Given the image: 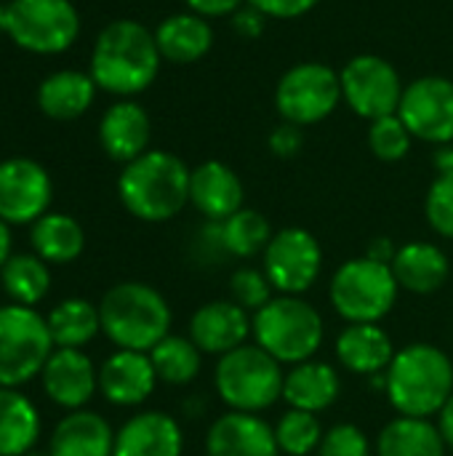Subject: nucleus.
<instances>
[{"label":"nucleus","instance_id":"f257e3e1","mask_svg":"<svg viewBox=\"0 0 453 456\" xmlns=\"http://www.w3.org/2000/svg\"><path fill=\"white\" fill-rule=\"evenodd\" d=\"M160 64L155 32L136 19H115L99 32L88 72L99 91L131 99L155 83Z\"/></svg>","mask_w":453,"mask_h":456},{"label":"nucleus","instance_id":"f03ea898","mask_svg":"<svg viewBox=\"0 0 453 456\" xmlns=\"http://www.w3.org/2000/svg\"><path fill=\"white\" fill-rule=\"evenodd\" d=\"M192 168L174 152L147 150L125 163L117 176V198L123 208L142 222H168L190 203Z\"/></svg>","mask_w":453,"mask_h":456},{"label":"nucleus","instance_id":"7ed1b4c3","mask_svg":"<svg viewBox=\"0 0 453 456\" xmlns=\"http://www.w3.org/2000/svg\"><path fill=\"white\" fill-rule=\"evenodd\" d=\"M384 393L400 417L430 419L453 395L451 358L427 342L406 345L387 369Z\"/></svg>","mask_w":453,"mask_h":456},{"label":"nucleus","instance_id":"20e7f679","mask_svg":"<svg viewBox=\"0 0 453 456\" xmlns=\"http://www.w3.org/2000/svg\"><path fill=\"white\" fill-rule=\"evenodd\" d=\"M101 334L117 350L150 353L171 334V307L166 297L142 281L112 286L99 302Z\"/></svg>","mask_w":453,"mask_h":456},{"label":"nucleus","instance_id":"39448f33","mask_svg":"<svg viewBox=\"0 0 453 456\" xmlns=\"http://www.w3.org/2000/svg\"><path fill=\"white\" fill-rule=\"evenodd\" d=\"M323 318L302 297H272L259 313H254V339L278 363L312 361L323 345Z\"/></svg>","mask_w":453,"mask_h":456},{"label":"nucleus","instance_id":"423d86ee","mask_svg":"<svg viewBox=\"0 0 453 456\" xmlns=\"http://www.w3.org/2000/svg\"><path fill=\"white\" fill-rule=\"evenodd\" d=\"M283 363L259 345H243L219 358L214 385L230 411L262 414L283 398Z\"/></svg>","mask_w":453,"mask_h":456},{"label":"nucleus","instance_id":"0eeeda50","mask_svg":"<svg viewBox=\"0 0 453 456\" xmlns=\"http://www.w3.org/2000/svg\"><path fill=\"white\" fill-rule=\"evenodd\" d=\"M400 286L390 265L374 262L366 254L344 262L328 286L331 307L347 323H379L398 302Z\"/></svg>","mask_w":453,"mask_h":456},{"label":"nucleus","instance_id":"6e6552de","mask_svg":"<svg viewBox=\"0 0 453 456\" xmlns=\"http://www.w3.org/2000/svg\"><path fill=\"white\" fill-rule=\"evenodd\" d=\"M0 29L24 51L53 56L77 40L80 13L72 0H11L0 5Z\"/></svg>","mask_w":453,"mask_h":456},{"label":"nucleus","instance_id":"1a4fd4ad","mask_svg":"<svg viewBox=\"0 0 453 456\" xmlns=\"http://www.w3.org/2000/svg\"><path fill=\"white\" fill-rule=\"evenodd\" d=\"M53 339L35 307L0 305V387H21L40 377Z\"/></svg>","mask_w":453,"mask_h":456},{"label":"nucleus","instance_id":"9d476101","mask_svg":"<svg viewBox=\"0 0 453 456\" xmlns=\"http://www.w3.org/2000/svg\"><path fill=\"white\" fill-rule=\"evenodd\" d=\"M342 104L339 69L323 61H299L288 67L275 88V110L299 128L315 126Z\"/></svg>","mask_w":453,"mask_h":456},{"label":"nucleus","instance_id":"9b49d317","mask_svg":"<svg viewBox=\"0 0 453 456\" xmlns=\"http://www.w3.org/2000/svg\"><path fill=\"white\" fill-rule=\"evenodd\" d=\"M342 102L363 120L395 115L403 99V80L392 61L379 53H358L342 69Z\"/></svg>","mask_w":453,"mask_h":456},{"label":"nucleus","instance_id":"f8f14e48","mask_svg":"<svg viewBox=\"0 0 453 456\" xmlns=\"http://www.w3.org/2000/svg\"><path fill=\"white\" fill-rule=\"evenodd\" d=\"M262 270L272 289L286 297H302L315 286L323 270V248L304 227H283L262 254Z\"/></svg>","mask_w":453,"mask_h":456},{"label":"nucleus","instance_id":"ddd939ff","mask_svg":"<svg viewBox=\"0 0 453 456\" xmlns=\"http://www.w3.org/2000/svg\"><path fill=\"white\" fill-rule=\"evenodd\" d=\"M398 115L414 139L438 147L453 144V80L441 75L417 77L406 86Z\"/></svg>","mask_w":453,"mask_h":456},{"label":"nucleus","instance_id":"4468645a","mask_svg":"<svg viewBox=\"0 0 453 456\" xmlns=\"http://www.w3.org/2000/svg\"><path fill=\"white\" fill-rule=\"evenodd\" d=\"M53 182L32 158L0 160V219L11 227L35 224L48 214Z\"/></svg>","mask_w":453,"mask_h":456},{"label":"nucleus","instance_id":"2eb2a0df","mask_svg":"<svg viewBox=\"0 0 453 456\" xmlns=\"http://www.w3.org/2000/svg\"><path fill=\"white\" fill-rule=\"evenodd\" d=\"M40 385L51 403L67 411H77L85 409V403L96 395L99 369L83 350L56 347L40 371Z\"/></svg>","mask_w":453,"mask_h":456},{"label":"nucleus","instance_id":"dca6fc26","mask_svg":"<svg viewBox=\"0 0 453 456\" xmlns=\"http://www.w3.org/2000/svg\"><path fill=\"white\" fill-rule=\"evenodd\" d=\"M254 334V318L232 299L206 302L190 318V339L203 355H227Z\"/></svg>","mask_w":453,"mask_h":456},{"label":"nucleus","instance_id":"f3484780","mask_svg":"<svg viewBox=\"0 0 453 456\" xmlns=\"http://www.w3.org/2000/svg\"><path fill=\"white\" fill-rule=\"evenodd\" d=\"M158 382L150 353L117 350L99 369V393L107 403L120 409L142 406L155 393Z\"/></svg>","mask_w":453,"mask_h":456},{"label":"nucleus","instance_id":"a211bd4d","mask_svg":"<svg viewBox=\"0 0 453 456\" xmlns=\"http://www.w3.org/2000/svg\"><path fill=\"white\" fill-rule=\"evenodd\" d=\"M152 139V120L150 112L133 102L120 99L109 104L99 120V144L115 163H131L150 150Z\"/></svg>","mask_w":453,"mask_h":456},{"label":"nucleus","instance_id":"6ab92c4d","mask_svg":"<svg viewBox=\"0 0 453 456\" xmlns=\"http://www.w3.org/2000/svg\"><path fill=\"white\" fill-rule=\"evenodd\" d=\"M206 456H280L275 428L259 414L227 411L206 436Z\"/></svg>","mask_w":453,"mask_h":456},{"label":"nucleus","instance_id":"aec40b11","mask_svg":"<svg viewBox=\"0 0 453 456\" xmlns=\"http://www.w3.org/2000/svg\"><path fill=\"white\" fill-rule=\"evenodd\" d=\"M243 182L222 160H206L192 168L190 176V203L206 222H224L243 208Z\"/></svg>","mask_w":453,"mask_h":456},{"label":"nucleus","instance_id":"412c9836","mask_svg":"<svg viewBox=\"0 0 453 456\" xmlns=\"http://www.w3.org/2000/svg\"><path fill=\"white\" fill-rule=\"evenodd\" d=\"M184 433L166 411L133 414L115 433L112 456H182Z\"/></svg>","mask_w":453,"mask_h":456},{"label":"nucleus","instance_id":"4be33fe9","mask_svg":"<svg viewBox=\"0 0 453 456\" xmlns=\"http://www.w3.org/2000/svg\"><path fill=\"white\" fill-rule=\"evenodd\" d=\"M395 345L379 323H347L336 337L339 363L358 377L384 374L395 358Z\"/></svg>","mask_w":453,"mask_h":456},{"label":"nucleus","instance_id":"5701e85b","mask_svg":"<svg viewBox=\"0 0 453 456\" xmlns=\"http://www.w3.org/2000/svg\"><path fill=\"white\" fill-rule=\"evenodd\" d=\"M45 452L51 456H112L115 430L101 414L77 409L56 422Z\"/></svg>","mask_w":453,"mask_h":456},{"label":"nucleus","instance_id":"b1692460","mask_svg":"<svg viewBox=\"0 0 453 456\" xmlns=\"http://www.w3.org/2000/svg\"><path fill=\"white\" fill-rule=\"evenodd\" d=\"M152 32L163 61L171 64H195L214 48L211 21L192 11L166 16Z\"/></svg>","mask_w":453,"mask_h":456},{"label":"nucleus","instance_id":"393cba45","mask_svg":"<svg viewBox=\"0 0 453 456\" xmlns=\"http://www.w3.org/2000/svg\"><path fill=\"white\" fill-rule=\"evenodd\" d=\"M342 393L339 371L323 361H304L286 371L283 379V401L288 409L320 414L336 403Z\"/></svg>","mask_w":453,"mask_h":456},{"label":"nucleus","instance_id":"a878e982","mask_svg":"<svg viewBox=\"0 0 453 456\" xmlns=\"http://www.w3.org/2000/svg\"><path fill=\"white\" fill-rule=\"evenodd\" d=\"M392 273L400 289L425 297L446 286L451 275V262L441 246L427 243V240H411L398 248L392 259Z\"/></svg>","mask_w":453,"mask_h":456},{"label":"nucleus","instance_id":"bb28decb","mask_svg":"<svg viewBox=\"0 0 453 456\" xmlns=\"http://www.w3.org/2000/svg\"><path fill=\"white\" fill-rule=\"evenodd\" d=\"M96 91L91 72L59 69L37 86V107L51 120H77L91 110Z\"/></svg>","mask_w":453,"mask_h":456},{"label":"nucleus","instance_id":"cd10ccee","mask_svg":"<svg viewBox=\"0 0 453 456\" xmlns=\"http://www.w3.org/2000/svg\"><path fill=\"white\" fill-rule=\"evenodd\" d=\"M29 243L32 254H37L45 265H69L83 254L85 232L75 216L48 211L29 224Z\"/></svg>","mask_w":453,"mask_h":456},{"label":"nucleus","instance_id":"c85d7f7f","mask_svg":"<svg viewBox=\"0 0 453 456\" xmlns=\"http://www.w3.org/2000/svg\"><path fill=\"white\" fill-rule=\"evenodd\" d=\"M40 411L19 393V387H0V456H24L37 446Z\"/></svg>","mask_w":453,"mask_h":456},{"label":"nucleus","instance_id":"c756f323","mask_svg":"<svg viewBox=\"0 0 453 456\" xmlns=\"http://www.w3.org/2000/svg\"><path fill=\"white\" fill-rule=\"evenodd\" d=\"M446 449L438 425L422 417H395L376 438V456H446Z\"/></svg>","mask_w":453,"mask_h":456},{"label":"nucleus","instance_id":"7c9ffc66","mask_svg":"<svg viewBox=\"0 0 453 456\" xmlns=\"http://www.w3.org/2000/svg\"><path fill=\"white\" fill-rule=\"evenodd\" d=\"M45 323H48L53 347H67V350H83L101 331L99 305L80 299V297L61 299L45 315Z\"/></svg>","mask_w":453,"mask_h":456},{"label":"nucleus","instance_id":"2f4dec72","mask_svg":"<svg viewBox=\"0 0 453 456\" xmlns=\"http://www.w3.org/2000/svg\"><path fill=\"white\" fill-rule=\"evenodd\" d=\"M0 286L13 305L35 307L51 291V270L37 254H11L0 267Z\"/></svg>","mask_w":453,"mask_h":456},{"label":"nucleus","instance_id":"473e14b6","mask_svg":"<svg viewBox=\"0 0 453 456\" xmlns=\"http://www.w3.org/2000/svg\"><path fill=\"white\" fill-rule=\"evenodd\" d=\"M150 361L155 366V374L160 382L184 387L198 379L200 366H203V353L190 337L168 334L163 342H158L150 350Z\"/></svg>","mask_w":453,"mask_h":456},{"label":"nucleus","instance_id":"72a5a7b5","mask_svg":"<svg viewBox=\"0 0 453 456\" xmlns=\"http://www.w3.org/2000/svg\"><path fill=\"white\" fill-rule=\"evenodd\" d=\"M219 227H222V243L227 256H238V259H254L264 254V248L275 235L267 216L246 206L235 211L230 219L219 222Z\"/></svg>","mask_w":453,"mask_h":456},{"label":"nucleus","instance_id":"f704fd0d","mask_svg":"<svg viewBox=\"0 0 453 456\" xmlns=\"http://www.w3.org/2000/svg\"><path fill=\"white\" fill-rule=\"evenodd\" d=\"M323 425L318 414L288 409L278 422H275V441L280 454L286 456H310L320 449L323 441Z\"/></svg>","mask_w":453,"mask_h":456},{"label":"nucleus","instance_id":"c9c22d12","mask_svg":"<svg viewBox=\"0 0 453 456\" xmlns=\"http://www.w3.org/2000/svg\"><path fill=\"white\" fill-rule=\"evenodd\" d=\"M414 136L400 120V115H384L368 123V147L384 163H398L411 152Z\"/></svg>","mask_w":453,"mask_h":456},{"label":"nucleus","instance_id":"e433bc0d","mask_svg":"<svg viewBox=\"0 0 453 456\" xmlns=\"http://www.w3.org/2000/svg\"><path fill=\"white\" fill-rule=\"evenodd\" d=\"M272 283L267 281L264 270L240 267L230 278V299L248 313H259L272 299Z\"/></svg>","mask_w":453,"mask_h":456},{"label":"nucleus","instance_id":"4c0bfd02","mask_svg":"<svg viewBox=\"0 0 453 456\" xmlns=\"http://www.w3.org/2000/svg\"><path fill=\"white\" fill-rule=\"evenodd\" d=\"M425 214H427L430 227L441 238L453 240V171L435 176V182L427 190Z\"/></svg>","mask_w":453,"mask_h":456},{"label":"nucleus","instance_id":"58836bf2","mask_svg":"<svg viewBox=\"0 0 453 456\" xmlns=\"http://www.w3.org/2000/svg\"><path fill=\"white\" fill-rule=\"evenodd\" d=\"M318 456H371V444L358 425L339 422L326 430Z\"/></svg>","mask_w":453,"mask_h":456},{"label":"nucleus","instance_id":"ea45409f","mask_svg":"<svg viewBox=\"0 0 453 456\" xmlns=\"http://www.w3.org/2000/svg\"><path fill=\"white\" fill-rule=\"evenodd\" d=\"M267 147L275 158H296L304 147V128L294 126V123H280L270 131V139H267Z\"/></svg>","mask_w":453,"mask_h":456},{"label":"nucleus","instance_id":"a19ab883","mask_svg":"<svg viewBox=\"0 0 453 456\" xmlns=\"http://www.w3.org/2000/svg\"><path fill=\"white\" fill-rule=\"evenodd\" d=\"M318 3L320 0H248V5L259 8L267 19H299Z\"/></svg>","mask_w":453,"mask_h":456},{"label":"nucleus","instance_id":"79ce46f5","mask_svg":"<svg viewBox=\"0 0 453 456\" xmlns=\"http://www.w3.org/2000/svg\"><path fill=\"white\" fill-rule=\"evenodd\" d=\"M230 24H232V29H235L243 40H254V37H259V35L264 32L267 16H264L259 8H254V5L246 3L238 13L230 16Z\"/></svg>","mask_w":453,"mask_h":456},{"label":"nucleus","instance_id":"37998d69","mask_svg":"<svg viewBox=\"0 0 453 456\" xmlns=\"http://www.w3.org/2000/svg\"><path fill=\"white\" fill-rule=\"evenodd\" d=\"M187 11L203 16V19H230L232 13H238L248 0H184Z\"/></svg>","mask_w":453,"mask_h":456},{"label":"nucleus","instance_id":"c03bdc74","mask_svg":"<svg viewBox=\"0 0 453 456\" xmlns=\"http://www.w3.org/2000/svg\"><path fill=\"white\" fill-rule=\"evenodd\" d=\"M398 248L390 238H374L366 248V256L374 259V262H382V265H390L392 267V259H395Z\"/></svg>","mask_w":453,"mask_h":456},{"label":"nucleus","instance_id":"a18cd8bd","mask_svg":"<svg viewBox=\"0 0 453 456\" xmlns=\"http://www.w3.org/2000/svg\"><path fill=\"white\" fill-rule=\"evenodd\" d=\"M438 430H441L446 446L453 449V395L446 401V406L438 411Z\"/></svg>","mask_w":453,"mask_h":456},{"label":"nucleus","instance_id":"49530a36","mask_svg":"<svg viewBox=\"0 0 453 456\" xmlns=\"http://www.w3.org/2000/svg\"><path fill=\"white\" fill-rule=\"evenodd\" d=\"M435 168L438 174H446V171H453V144H443L435 150Z\"/></svg>","mask_w":453,"mask_h":456},{"label":"nucleus","instance_id":"de8ad7c7","mask_svg":"<svg viewBox=\"0 0 453 456\" xmlns=\"http://www.w3.org/2000/svg\"><path fill=\"white\" fill-rule=\"evenodd\" d=\"M11 224H5L3 219H0V267L8 262V256H11Z\"/></svg>","mask_w":453,"mask_h":456},{"label":"nucleus","instance_id":"09e8293b","mask_svg":"<svg viewBox=\"0 0 453 456\" xmlns=\"http://www.w3.org/2000/svg\"><path fill=\"white\" fill-rule=\"evenodd\" d=\"M24 456H51L48 452H40V449H32L29 454H24Z\"/></svg>","mask_w":453,"mask_h":456},{"label":"nucleus","instance_id":"8fccbe9b","mask_svg":"<svg viewBox=\"0 0 453 456\" xmlns=\"http://www.w3.org/2000/svg\"><path fill=\"white\" fill-rule=\"evenodd\" d=\"M0 32H3V29H0Z\"/></svg>","mask_w":453,"mask_h":456}]
</instances>
